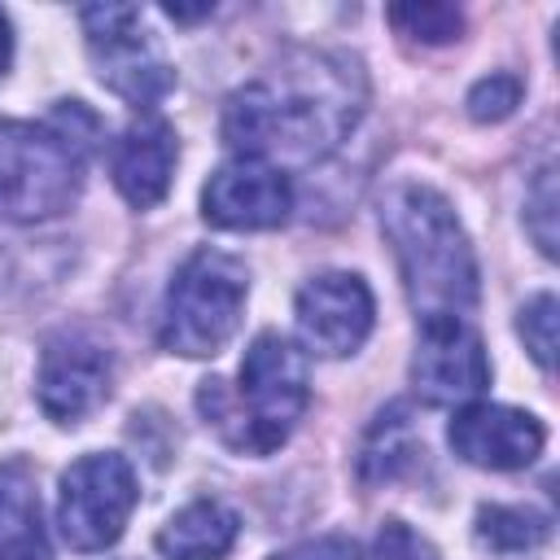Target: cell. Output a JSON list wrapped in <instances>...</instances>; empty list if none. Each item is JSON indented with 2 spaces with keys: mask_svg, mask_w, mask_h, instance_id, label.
Instances as JSON below:
<instances>
[{
  "mask_svg": "<svg viewBox=\"0 0 560 560\" xmlns=\"http://www.w3.org/2000/svg\"><path fill=\"white\" fill-rule=\"evenodd\" d=\"M245 293H249V271L241 258L223 249L188 254L166 289L158 341L184 359L219 354L241 324Z\"/></svg>",
  "mask_w": 560,
  "mask_h": 560,
  "instance_id": "4",
  "label": "cell"
},
{
  "mask_svg": "<svg viewBox=\"0 0 560 560\" xmlns=\"http://www.w3.org/2000/svg\"><path fill=\"white\" fill-rule=\"evenodd\" d=\"M114 385V359L101 341L83 332H57L39 350V372H35V398L48 420L57 424H79L92 416Z\"/></svg>",
  "mask_w": 560,
  "mask_h": 560,
  "instance_id": "9",
  "label": "cell"
},
{
  "mask_svg": "<svg viewBox=\"0 0 560 560\" xmlns=\"http://www.w3.org/2000/svg\"><path fill=\"white\" fill-rule=\"evenodd\" d=\"M372 556L376 560H442L438 547L424 534H416L407 521H385L381 534H376V551Z\"/></svg>",
  "mask_w": 560,
  "mask_h": 560,
  "instance_id": "21",
  "label": "cell"
},
{
  "mask_svg": "<svg viewBox=\"0 0 560 560\" xmlns=\"http://www.w3.org/2000/svg\"><path fill=\"white\" fill-rule=\"evenodd\" d=\"M389 22L398 35H411L420 44H451L464 31V13L455 4H394Z\"/></svg>",
  "mask_w": 560,
  "mask_h": 560,
  "instance_id": "17",
  "label": "cell"
},
{
  "mask_svg": "<svg viewBox=\"0 0 560 560\" xmlns=\"http://www.w3.org/2000/svg\"><path fill=\"white\" fill-rule=\"evenodd\" d=\"M293 319H298V337L306 350H315L324 359H346L368 341L376 302H372V289L363 284V276L319 271L298 289Z\"/></svg>",
  "mask_w": 560,
  "mask_h": 560,
  "instance_id": "8",
  "label": "cell"
},
{
  "mask_svg": "<svg viewBox=\"0 0 560 560\" xmlns=\"http://www.w3.org/2000/svg\"><path fill=\"white\" fill-rule=\"evenodd\" d=\"M551 538V516L516 503H486L477 512V542L494 556H525Z\"/></svg>",
  "mask_w": 560,
  "mask_h": 560,
  "instance_id": "15",
  "label": "cell"
},
{
  "mask_svg": "<svg viewBox=\"0 0 560 560\" xmlns=\"http://www.w3.org/2000/svg\"><path fill=\"white\" fill-rule=\"evenodd\" d=\"M293 210V184L280 166L258 158L223 162L201 188V214L228 232H262L280 228Z\"/></svg>",
  "mask_w": 560,
  "mask_h": 560,
  "instance_id": "11",
  "label": "cell"
},
{
  "mask_svg": "<svg viewBox=\"0 0 560 560\" xmlns=\"http://www.w3.org/2000/svg\"><path fill=\"white\" fill-rule=\"evenodd\" d=\"M525 228H529L534 245L547 258H556V171L551 166L538 171V179L525 197Z\"/></svg>",
  "mask_w": 560,
  "mask_h": 560,
  "instance_id": "19",
  "label": "cell"
},
{
  "mask_svg": "<svg viewBox=\"0 0 560 560\" xmlns=\"http://www.w3.org/2000/svg\"><path fill=\"white\" fill-rule=\"evenodd\" d=\"M0 560H52L39 521L4 525V529H0Z\"/></svg>",
  "mask_w": 560,
  "mask_h": 560,
  "instance_id": "22",
  "label": "cell"
},
{
  "mask_svg": "<svg viewBox=\"0 0 560 560\" xmlns=\"http://www.w3.org/2000/svg\"><path fill=\"white\" fill-rule=\"evenodd\" d=\"M363 109V74L346 52H298L276 74L236 88L223 105V140L236 158L319 162Z\"/></svg>",
  "mask_w": 560,
  "mask_h": 560,
  "instance_id": "1",
  "label": "cell"
},
{
  "mask_svg": "<svg viewBox=\"0 0 560 560\" xmlns=\"http://www.w3.org/2000/svg\"><path fill=\"white\" fill-rule=\"evenodd\" d=\"M451 451L472 464V468H490V472H512L525 468L542 455V424L538 416L521 411V407H503V402H468L451 416L446 429Z\"/></svg>",
  "mask_w": 560,
  "mask_h": 560,
  "instance_id": "12",
  "label": "cell"
},
{
  "mask_svg": "<svg viewBox=\"0 0 560 560\" xmlns=\"http://www.w3.org/2000/svg\"><path fill=\"white\" fill-rule=\"evenodd\" d=\"M136 472L114 451H92L61 472L57 525L74 551H105L122 538L136 508Z\"/></svg>",
  "mask_w": 560,
  "mask_h": 560,
  "instance_id": "7",
  "label": "cell"
},
{
  "mask_svg": "<svg viewBox=\"0 0 560 560\" xmlns=\"http://www.w3.org/2000/svg\"><path fill=\"white\" fill-rule=\"evenodd\" d=\"M416 455V438H411V420H407V407H389L376 416L368 442H363V455H359V468L368 481H389L398 477V468Z\"/></svg>",
  "mask_w": 560,
  "mask_h": 560,
  "instance_id": "16",
  "label": "cell"
},
{
  "mask_svg": "<svg viewBox=\"0 0 560 560\" xmlns=\"http://www.w3.org/2000/svg\"><path fill=\"white\" fill-rule=\"evenodd\" d=\"M381 232L420 319H459L477 302V258L451 201L429 184H398L381 201Z\"/></svg>",
  "mask_w": 560,
  "mask_h": 560,
  "instance_id": "2",
  "label": "cell"
},
{
  "mask_svg": "<svg viewBox=\"0 0 560 560\" xmlns=\"http://www.w3.org/2000/svg\"><path fill=\"white\" fill-rule=\"evenodd\" d=\"M79 22L88 35L92 70L114 96L149 109L175 88V70L153 44V31L136 4H88Z\"/></svg>",
  "mask_w": 560,
  "mask_h": 560,
  "instance_id": "6",
  "label": "cell"
},
{
  "mask_svg": "<svg viewBox=\"0 0 560 560\" xmlns=\"http://www.w3.org/2000/svg\"><path fill=\"white\" fill-rule=\"evenodd\" d=\"M83 188V153L48 122L0 118V223L66 214Z\"/></svg>",
  "mask_w": 560,
  "mask_h": 560,
  "instance_id": "5",
  "label": "cell"
},
{
  "mask_svg": "<svg viewBox=\"0 0 560 560\" xmlns=\"http://www.w3.org/2000/svg\"><path fill=\"white\" fill-rule=\"evenodd\" d=\"M411 385L433 407L472 402L490 385V359L481 337L464 319H420Z\"/></svg>",
  "mask_w": 560,
  "mask_h": 560,
  "instance_id": "10",
  "label": "cell"
},
{
  "mask_svg": "<svg viewBox=\"0 0 560 560\" xmlns=\"http://www.w3.org/2000/svg\"><path fill=\"white\" fill-rule=\"evenodd\" d=\"M306 402H311L306 354L280 332H258L249 341L236 385L214 376L201 381L197 389V407L206 424L241 455L280 451L293 424L302 420Z\"/></svg>",
  "mask_w": 560,
  "mask_h": 560,
  "instance_id": "3",
  "label": "cell"
},
{
  "mask_svg": "<svg viewBox=\"0 0 560 560\" xmlns=\"http://www.w3.org/2000/svg\"><path fill=\"white\" fill-rule=\"evenodd\" d=\"M175 158H179L175 131H171L162 118H140V122H131V127L114 140V149H109L114 188L127 197V206L149 210V206H158V201L166 197Z\"/></svg>",
  "mask_w": 560,
  "mask_h": 560,
  "instance_id": "13",
  "label": "cell"
},
{
  "mask_svg": "<svg viewBox=\"0 0 560 560\" xmlns=\"http://www.w3.org/2000/svg\"><path fill=\"white\" fill-rule=\"evenodd\" d=\"M276 560H363V556L350 538H311V542H298V547L280 551Z\"/></svg>",
  "mask_w": 560,
  "mask_h": 560,
  "instance_id": "23",
  "label": "cell"
},
{
  "mask_svg": "<svg viewBox=\"0 0 560 560\" xmlns=\"http://www.w3.org/2000/svg\"><path fill=\"white\" fill-rule=\"evenodd\" d=\"M516 332H521L525 350L534 354V363L542 372H551V363H556V298L551 293L529 298L516 315Z\"/></svg>",
  "mask_w": 560,
  "mask_h": 560,
  "instance_id": "18",
  "label": "cell"
},
{
  "mask_svg": "<svg viewBox=\"0 0 560 560\" xmlns=\"http://www.w3.org/2000/svg\"><path fill=\"white\" fill-rule=\"evenodd\" d=\"M9 61H13V26H9V18L0 9V74L9 70Z\"/></svg>",
  "mask_w": 560,
  "mask_h": 560,
  "instance_id": "24",
  "label": "cell"
},
{
  "mask_svg": "<svg viewBox=\"0 0 560 560\" xmlns=\"http://www.w3.org/2000/svg\"><path fill=\"white\" fill-rule=\"evenodd\" d=\"M241 534V516L219 499H197L179 508L158 529V551L166 560H223Z\"/></svg>",
  "mask_w": 560,
  "mask_h": 560,
  "instance_id": "14",
  "label": "cell"
},
{
  "mask_svg": "<svg viewBox=\"0 0 560 560\" xmlns=\"http://www.w3.org/2000/svg\"><path fill=\"white\" fill-rule=\"evenodd\" d=\"M521 105V79L516 74H490L468 92V114L477 122H499Z\"/></svg>",
  "mask_w": 560,
  "mask_h": 560,
  "instance_id": "20",
  "label": "cell"
}]
</instances>
